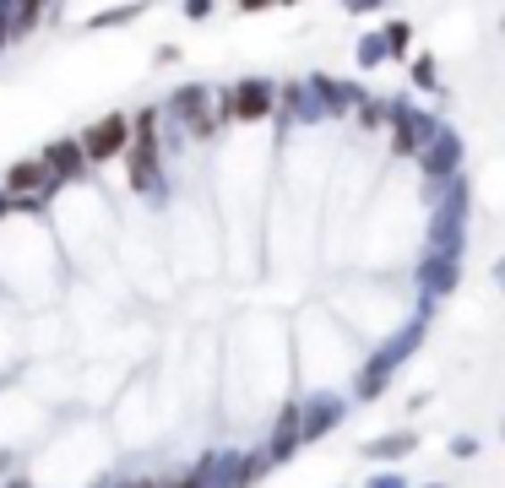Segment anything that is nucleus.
Wrapping results in <instances>:
<instances>
[{
    "label": "nucleus",
    "instance_id": "nucleus-1",
    "mask_svg": "<svg viewBox=\"0 0 505 488\" xmlns=\"http://www.w3.org/2000/svg\"><path fill=\"white\" fill-rule=\"evenodd\" d=\"M77 147H82V158H88V163H98V158H114V153L125 147V120H120V114L98 120V125L88 130V142H77Z\"/></svg>",
    "mask_w": 505,
    "mask_h": 488
},
{
    "label": "nucleus",
    "instance_id": "nucleus-2",
    "mask_svg": "<svg viewBox=\"0 0 505 488\" xmlns=\"http://www.w3.org/2000/svg\"><path fill=\"white\" fill-rule=\"evenodd\" d=\"M44 169H49V174H71V179H77V174H88V158H82V147H77V142H55V147L44 153Z\"/></svg>",
    "mask_w": 505,
    "mask_h": 488
},
{
    "label": "nucleus",
    "instance_id": "nucleus-3",
    "mask_svg": "<svg viewBox=\"0 0 505 488\" xmlns=\"http://www.w3.org/2000/svg\"><path fill=\"white\" fill-rule=\"evenodd\" d=\"M6 185H12V195H33V190L49 185V169H44V163H17Z\"/></svg>",
    "mask_w": 505,
    "mask_h": 488
},
{
    "label": "nucleus",
    "instance_id": "nucleus-4",
    "mask_svg": "<svg viewBox=\"0 0 505 488\" xmlns=\"http://www.w3.org/2000/svg\"><path fill=\"white\" fill-rule=\"evenodd\" d=\"M261 109H266V93L261 87H245L240 93V114H261Z\"/></svg>",
    "mask_w": 505,
    "mask_h": 488
}]
</instances>
